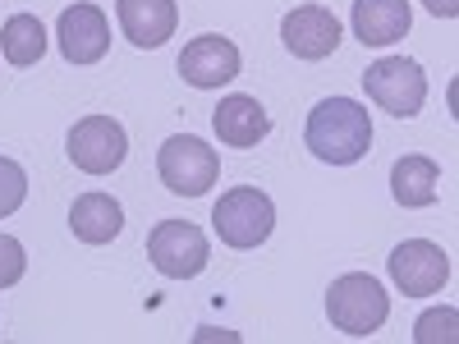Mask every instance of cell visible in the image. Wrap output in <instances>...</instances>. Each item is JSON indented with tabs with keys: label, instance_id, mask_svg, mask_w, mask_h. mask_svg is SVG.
<instances>
[{
	"label": "cell",
	"instance_id": "cell-14",
	"mask_svg": "<svg viewBox=\"0 0 459 344\" xmlns=\"http://www.w3.org/2000/svg\"><path fill=\"white\" fill-rule=\"evenodd\" d=\"M350 23L363 47H391L409 32L413 10H409V0H354Z\"/></svg>",
	"mask_w": 459,
	"mask_h": 344
},
{
	"label": "cell",
	"instance_id": "cell-19",
	"mask_svg": "<svg viewBox=\"0 0 459 344\" xmlns=\"http://www.w3.org/2000/svg\"><path fill=\"white\" fill-rule=\"evenodd\" d=\"M23 198H28V175H23V166L10 161V157H0V220L14 216V211L23 207Z\"/></svg>",
	"mask_w": 459,
	"mask_h": 344
},
{
	"label": "cell",
	"instance_id": "cell-3",
	"mask_svg": "<svg viewBox=\"0 0 459 344\" xmlns=\"http://www.w3.org/2000/svg\"><path fill=\"white\" fill-rule=\"evenodd\" d=\"M157 170H161V184L179 198H203L207 188L221 179V157L194 133H175L161 142L157 151Z\"/></svg>",
	"mask_w": 459,
	"mask_h": 344
},
{
	"label": "cell",
	"instance_id": "cell-4",
	"mask_svg": "<svg viewBox=\"0 0 459 344\" xmlns=\"http://www.w3.org/2000/svg\"><path fill=\"white\" fill-rule=\"evenodd\" d=\"M212 225L221 244L230 248H257L272 239L276 229V207L262 188H230V194L212 207Z\"/></svg>",
	"mask_w": 459,
	"mask_h": 344
},
{
	"label": "cell",
	"instance_id": "cell-20",
	"mask_svg": "<svg viewBox=\"0 0 459 344\" xmlns=\"http://www.w3.org/2000/svg\"><path fill=\"white\" fill-rule=\"evenodd\" d=\"M28 271V257H23V244L14 235H0V289L19 285Z\"/></svg>",
	"mask_w": 459,
	"mask_h": 344
},
{
	"label": "cell",
	"instance_id": "cell-1",
	"mask_svg": "<svg viewBox=\"0 0 459 344\" xmlns=\"http://www.w3.org/2000/svg\"><path fill=\"white\" fill-rule=\"evenodd\" d=\"M303 138H308V151L317 161H326V166H354V161L368 157V147H372V120H368V110L359 101L326 97V101L313 106Z\"/></svg>",
	"mask_w": 459,
	"mask_h": 344
},
{
	"label": "cell",
	"instance_id": "cell-16",
	"mask_svg": "<svg viewBox=\"0 0 459 344\" xmlns=\"http://www.w3.org/2000/svg\"><path fill=\"white\" fill-rule=\"evenodd\" d=\"M391 194H395V202L409 207V211L432 207L437 194H441V170H437V161H428V157H400L395 170H391Z\"/></svg>",
	"mask_w": 459,
	"mask_h": 344
},
{
	"label": "cell",
	"instance_id": "cell-10",
	"mask_svg": "<svg viewBox=\"0 0 459 344\" xmlns=\"http://www.w3.org/2000/svg\"><path fill=\"white\" fill-rule=\"evenodd\" d=\"M60 56L69 64H97L106 51H110V23L97 5H88V0H79V5H69L60 14Z\"/></svg>",
	"mask_w": 459,
	"mask_h": 344
},
{
	"label": "cell",
	"instance_id": "cell-11",
	"mask_svg": "<svg viewBox=\"0 0 459 344\" xmlns=\"http://www.w3.org/2000/svg\"><path fill=\"white\" fill-rule=\"evenodd\" d=\"M281 42L299 60H326L340 47V19L322 5H299L281 23Z\"/></svg>",
	"mask_w": 459,
	"mask_h": 344
},
{
	"label": "cell",
	"instance_id": "cell-5",
	"mask_svg": "<svg viewBox=\"0 0 459 344\" xmlns=\"http://www.w3.org/2000/svg\"><path fill=\"white\" fill-rule=\"evenodd\" d=\"M363 88H368V97L381 110H391L395 120H413V115L423 110V101H428V73L409 56H386V60L368 64Z\"/></svg>",
	"mask_w": 459,
	"mask_h": 344
},
{
	"label": "cell",
	"instance_id": "cell-13",
	"mask_svg": "<svg viewBox=\"0 0 459 344\" xmlns=\"http://www.w3.org/2000/svg\"><path fill=\"white\" fill-rule=\"evenodd\" d=\"M212 129H216V138H221L225 147H257L266 133H272V115H266V106H262L257 97L235 92V97H225V101L216 106Z\"/></svg>",
	"mask_w": 459,
	"mask_h": 344
},
{
	"label": "cell",
	"instance_id": "cell-18",
	"mask_svg": "<svg viewBox=\"0 0 459 344\" xmlns=\"http://www.w3.org/2000/svg\"><path fill=\"white\" fill-rule=\"evenodd\" d=\"M413 340L418 344H455L459 340V313L455 308H432L413 322Z\"/></svg>",
	"mask_w": 459,
	"mask_h": 344
},
{
	"label": "cell",
	"instance_id": "cell-8",
	"mask_svg": "<svg viewBox=\"0 0 459 344\" xmlns=\"http://www.w3.org/2000/svg\"><path fill=\"white\" fill-rule=\"evenodd\" d=\"M386 262H391V280L400 285V294H413V298L441 294V285L450 280V257L432 239H404Z\"/></svg>",
	"mask_w": 459,
	"mask_h": 344
},
{
	"label": "cell",
	"instance_id": "cell-17",
	"mask_svg": "<svg viewBox=\"0 0 459 344\" xmlns=\"http://www.w3.org/2000/svg\"><path fill=\"white\" fill-rule=\"evenodd\" d=\"M0 51L14 69H28L47 56V28L37 14H14L5 28H0Z\"/></svg>",
	"mask_w": 459,
	"mask_h": 344
},
{
	"label": "cell",
	"instance_id": "cell-7",
	"mask_svg": "<svg viewBox=\"0 0 459 344\" xmlns=\"http://www.w3.org/2000/svg\"><path fill=\"white\" fill-rule=\"evenodd\" d=\"M65 147H69V161L83 175H110L129 157V133H125L120 120H110V115H88V120H79L69 129Z\"/></svg>",
	"mask_w": 459,
	"mask_h": 344
},
{
	"label": "cell",
	"instance_id": "cell-9",
	"mask_svg": "<svg viewBox=\"0 0 459 344\" xmlns=\"http://www.w3.org/2000/svg\"><path fill=\"white\" fill-rule=\"evenodd\" d=\"M239 47L230 42V37H216V32H207V37H194V42L184 47V56H179V73H184V83L188 88H203V92H212V88H221V83H230V79H239Z\"/></svg>",
	"mask_w": 459,
	"mask_h": 344
},
{
	"label": "cell",
	"instance_id": "cell-21",
	"mask_svg": "<svg viewBox=\"0 0 459 344\" xmlns=\"http://www.w3.org/2000/svg\"><path fill=\"white\" fill-rule=\"evenodd\" d=\"M428 5V14H437V19H459V0H423Z\"/></svg>",
	"mask_w": 459,
	"mask_h": 344
},
{
	"label": "cell",
	"instance_id": "cell-15",
	"mask_svg": "<svg viewBox=\"0 0 459 344\" xmlns=\"http://www.w3.org/2000/svg\"><path fill=\"white\" fill-rule=\"evenodd\" d=\"M69 229H74V239H83V244H110L125 229V207L110 194H83L69 207Z\"/></svg>",
	"mask_w": 459,
	"mask_h": 344
},
{
	"label": "cell",
	"instance_id": "cell-6",
	"mask_svg": "<svg viewBox=\"0 0 459 344\" xmlns=\"http://www.w3.org/2000/svg\"><path fill=\"white\" fill-rule=\"evenodd\" d=\"M147 257H152V266H157L161 276L194 280V276H203L212 248H207V235L194 220H161L147 235Z\"/></svg>",
	"mask_w": 459,
	"mask_h": 344
},
{
	"label": "cell",
	"instance_id": "cell-12",
	"mask_svg": "<svg viewBox=\"0 0 459 344\" xmlns=\"http://www.w3.org/2000/svg\"><path fill=\"white\" fill-rule=\"evenodd\" d=\"M115 19H120V28L134 47L157 51L175 37L179 10H175V0H115Z\"/></svg>",
	"mask_w": 459,
	"mask_h": 344
},
{
	"label": "cell",
	"instance_id": "cell-2",
	"mask_svg": "<svg viewBox=\"0 0 459 344\" xmlns=\"http://www.w3.org/2000/svg\"><path fill=\"white\" fill-rule=\"evenodd\" d=\"M326 317L344 335H359V340L377 335L381 326H386V317H391V294L381 289V280H372L363 271L340 276L326 289Z\"/></svg>",
	"mask_w": 459,
	"mask_h": 344
}]
</instances>
